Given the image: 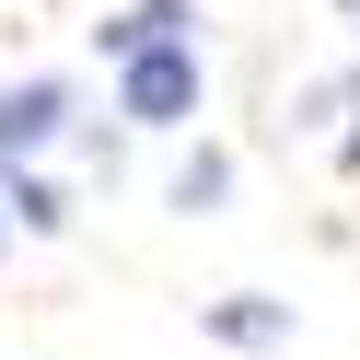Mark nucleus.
Listing matches in <instances>:
<instances>
[{
	"label": "nucleus",
	"instance_id": "obj_1",
	"mask_svg": "<svg viewBox=\"0 0 360 360\" xmlns=\"http://www.w3.org/2000/svg\"><path fill=\"white\" fill-rule=\"evenodd\" d=\"M198 105V47H140L128 58V117L140 128H174Z\"/></svg>",
	"mask_w": 360,
	"mask_h": 360
},
{
	"label": "nucleus",
	"instance_id": "obj_2",
	"mask_svg": "<svg viewBox=\"0 0 360 360\" xmlns=\"http://www.w3.org/2000/svg\"><path fill=\"white\" fill-rule=\"evenodd\" d=\"M58 117H70V94H58V82L0 94V163H12V151H47V140H58Z\"/></svg>",
	"mask_w": 360,
	"mask_h": 360
},
{
	"label": "nucleus",
	"instance_id": "obj_3",
	"mask_svg": "<svg viewBox=\"0 0 360 360\" xmlns=\"http://www.w3.org/2000/svg\"><path fill=\"white\" fill-rule=\"evenodd\" d=\"M174 24H186V0H140V12H117V24H105V47H117V58L174 47Z\"/></svg>",
	"mask_w": 360,
	"mask_h": 360
},
{
	"label": "nucleus",
	"instance_id": "obj_4",
	"mask_svg": "<svg viewBox=\"0 0 360 360\" xmlns=\"http://www.w3.org/2000/svg\"><path fill=\"white\" fill-rule=\"evenodd\" d=\"M210 326H221V337H244V349H267V337H279V326H290V314H279V302H221V314H210Z\"/></svg>",
	"mask_w": 360,
	"mask_h": 360
},
{
	"label": "nucleus",
	"instance_id": "obj_5",
	"mask_svg": "<svg viewBox=\"0 0 360 360\" xmlns=\"http://www.w3.org/2000/svg\"><path fill=\"white\" fill-rule=\"evenodd\" d=\"M221 186H233V163H221V151H198V163H186V174H174V210H210V198H221Z\"/></svg>",
	"mask_w": 360,
	"mask_h": 360
}]
</instances>
